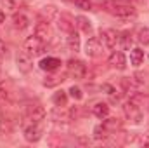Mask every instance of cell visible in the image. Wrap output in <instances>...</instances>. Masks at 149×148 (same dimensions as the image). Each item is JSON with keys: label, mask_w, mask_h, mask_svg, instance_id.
<instances>
[{"label": "cell", "mask_w": 149, "mask_h": 148, "mask_svg": "<svg viewBox=\"0 0 149 148\" xmlns=\"http://www.w3.org/2000/svg\"><path fill=\"white\" fill-rule=\"evenodd\" d=\"M76 25H78V28L83 32V33H92V25H90V21L85 18V16H78L76 18Z\"/></svg>", "instance_id": "17"}, {"label": "cell", "mask_w": 149, "mask_h": 148, "mask_svg": "<svg viewBox=\"0 0 149 148\" xmlns=\"http://www.w3.org/2000/svg\"><path fill=\"white\" fill-rule=\"evenodd\" d=\"M102 91H106V94H109L113 99H118V96H116V89H114L113 85H109V84H104V85H102Z\"/></svg>", "instance_id": "26"}, {"label": "cell", "mask_w": 149, "mask_h": 148, "mask_svg": "<svg viewBox=\"0 0 149 148\" xmlns=\"http://www.w3.org/2000/svg\"><path fill=\"white\" fill-rule=\"evenodd\" d=\"M125 113H127V117L130 118V120H134L135 124H139L141 122V118H142V113H141V106H139V103H135L132 98H130V101L125 105Z\"/></svg>", "instance_id": "5"}, {"label": "cell", "mask_w": 149, "mask_h": 148, "mask_svg": "<svg viewBox=\"0 0 149 148\" xmlns=\"http://www.w3.org/2000/svg\"><path fill=\"white\" fill-rule=\"evenodd\" d=\"M85 72H87V68H85V65L80 59H70L68 61V73L73 78H83Z\"/></svg>", "instance_id": "6"}, {"label": "cell", "mask_w": 149, "mask_h": 148, "mask_svg": "<svg viewBox=\"0 0 149 148\" xmlns=\"http://www.w3.org/2000/svg\"><path fill=\"white\" fill-rule=\"evenodd\" d=\"M52 101H54V105H56V106L63 108V106H66V101H68V94H66L64 91H57V92L54 94Z\"/></svg>", "instance_id": "19"}, {"label": "cell", "mask_w": 149, "mask_h": 148, "mask_svg": "<svg viewBox=\"0 0 149 148\" xmlns=\"http://www.w3.org/2000/svg\"><path fill=\"white\" fill-rule=\"evenodd\" d=\"M101 37H102V42H104V45L108 49H114L118 45V42H120V35L114 30H104L101 33Z\"/></svg>", "instance_id": "8"}, {"label": "cell", "mask_w": 149, "mask_h": 148, "mask_svg": "<svg viewBox=\"0 0 149 148\" xmlns=\"http://www.w3.org/2000/svg\"><path fill=\"white\" fill-rule=\"evenodd\" d=\"M70 96L73 98V99H76V101H80L81 98H83V92H81V89L80 87H76V85H73V87H70Z\"/></svg>", "instance_id": "22"}, {"label": "cell", "mask_w": 149, "mask_h": 148, "mask_svg": "<svg viewBox=\"0 0 149 148\" xmlns=\"http://www.w3.org/2000/svg\"><path fill=\"white\" fill-rule=\"evenodd\" d=\"M12 127H14V120L10 118V115L2 113L0 115V132L9 134V132H12Z\"/></svg>", "instance_id": "13"}, {"label": "cell", "mask_w": 149, "mask_h": 148, "mask_svg": "<svg viewBox=\"0 0 149 148\" xmlns=\"http://www.w3.org/2000/svg\"><path fill=\"white\" fill-rule=\"evenodd\" d=\"M108 132H109V131H108L104 125H97V127L94 129V138H95V140H106V138H108Z\"/></svg>", "instance_id": "20"}, {"label": "cell", "mask_w": 149, "mask_h": 148, "mask_svg": "<svg viewBox=\"0 0 149 148\" xmlns=\"http://www.w3.org/2000/svg\"><path fill=\"white\" fill-rule=\"evenodd\" d=\"M16 65H17V70L21 73H30L31 68H33V61H31V56L28 52H19L16 56Z\"/></svg>", "instance_id": "2"}, {"label": "cell", "mask_w": 149, "mask_h": 148, "mask_svg": "<svg viewBox=\"0 0 149 148\" xmlns=\"http://www.w3.org/2000/svg\"><path fill=\"white\" fill-rule=\"evenodd\" d=\"M50 26H49V23H45V21H42V23H37V26H35V37H38L42 42H47L49 38H50Z\"/></svg>", "instance_id": "12"}, {"label": "cell", "mask_w": 149, "mask_h": 148, "mask_svg": "<svg viewBox=\"0 0 149 148\" xmlns=\"http://www.w3.org/2000/svg\"><path fill=\"white\" fill-rule=\"evenodd\" d=\"M26 117H28V120H31V124H38L40 120H43L45 110L40 105H31L26 108Z\"/></svg>", "instance_id": "7"}, {"label": "cell", "mask_w": 149, "mask_h": 148, "mask_svg": "<svg viewBox=\"0 0 149 148\" xmlns=\"http://www.w3.org/2000/svg\"><path fill=\"white\" fill-rule=\"evenodd\" d=\"M59 28L70 33V32H73V23H70V21H66V19H61V21H59Z\"/></svg>", "instance_id": "25"}, {"label": "cell", "mask_w": 149, "mask_h": 148, "mask_svg": "<svg viewBox=\"0 0 149 148\" xmlns=\"http://www.w3.org/2000/svg\"><path fill=\"white\" fill-rule=\"evenodd\" d=\"M85 52L88 58H97L102 54V45H101V40L95 37H90L85 44Z\"/></svg>", "instance_id": "4"}, {"label": "cell", "mask_w": 149, "mask_h": 148, "mask_svg": "<svg viewBox=\"0 0 149 148\" xmlns=\"http://www.w3.org/2000/svg\"><path fill=\"white\" fill-rule=\"evenodd\" d=\"M102 125L111 132V131H116V129L120 127V120H118V118H108V117H106V120H104Z\"/></svg>", "instance_id": "21"}, {"label": "cell", "mask_w": 149, "mask_h": 148, "mask_svg": "<svg viewBox=\"0 0 149 148\" xmlns=\"http://www.w3.org/2000/svg\"><path fill=\"white\" fill-rule=\"evenodd\" d=\"M42 138V129L38 127V124H31L24 129V140L28 143H35Z\"/></svg>", "instance_id": "9"}, {"label": "cell", "mask_w": 149, "mask_h": 148, "mask_svg": "<svg viewBox=\"0 0 149 148\" xmlns=\"http://www.w3.org/2000/svg\"><path fill=\"white\" fill-rule=\"evenodd\" d=\"M68 47H70L73 52L80 51V37H78L76 32H70V35H68Z\"/></svg>", "instance_id": "18"}, {"label": "cell", "mask_w": 149, "mask_h": 148, "mask_svg": "<svg viewBox=\"0 0 149 148\" xmlns=\"http://www.w3.org/2000/svg\"><path fill=\"white\" fill-rule=\"evenodd\" d=\"M118 44H121L123 49H128V47L132 45V37H130L128 33H123V35L120 37V42H118Z\"/></svg>", "instance_id": "23"}, {"label": "cell", "mask_w": 149, "mask_h": 148, "mask_svg": "<svg viewBox=\"0 0 149 148\" xmlns=\"http://www.w3.org/2000/svg\"><path fill=\"white\" fill-rule=\"evenodd\" d=\"M92 113L97 117V118H106L109 115V106L108 103H95L92 106Z\"/></svg>", "instance_id": "14"}, {"label": "cell", "mask_w": 149, "mask_h": 148, "mask_svg": "<svg viewBox=\"0 0 149 148\" xmlns=\"http://www.w3.org/2000/svg\"><path fill=\"white\" fill-rule=\"evenodd\" d=\"M74 5H76L78 9L88 11V9H90V0H74Z\"/></svg>", "instance_id": "27"}, {"label": "cell", "mask_w": 149, "mask_h": 148, "mask_svg": "<svg viewBox=\"0 0 149 148\" xmlns=\"http://www.w3.org/2000/svg\"><path fill=\"white\" fill-rule=\"evenodd\" d=\"M0 63H2V54H0Z\"/></svg>", "instance_id": "31"}, {"label": "cell", "mask_w": 149, "mask_h": 148, "mask_svg": "<svg viewBox=\"0 0 149 148\" xmlns=\"http://www.w3.org/2000/svg\"><path fill=\"white\" fill-rule=\"evenodd\" d=\"M3 18H5V16H3V12H2V9H0V23L3 21Z\"/></svg>", "instance_id": "30"}, {"label": "cell", "mask_w": 149, "mask_h": 148, "mask_svg": "<svg viewBox=\"0 0 149 148\" xmlns=\"http://www.w3.org/2000/svg\"><path fill=\"white\" fill-rule=\"evenodd\" d=\"M59 66H61V59L52 58V56H47V58H43V59L40 61V68H42L43 72H54V70H57Z\"/></svg>", "instance_id": "11"}, {"label": "cell", "mask_w": 149, "mask_h": 148, "mask_svg": "<svg viewBox=\"0 0 149 148\" xmlns=\"http://www.w3.org/2000/svg\"><path fill=\"white\" fill-rule=\"evenodd\" d=\"M12 23H14V26H16L17 30H24V28L30 26V19H28L23 12L14 14V16H12Z\"/></svg>", "instance_id": "15"}, {"label": "cell", "mask_w": 149, "mask_h": 148, "mask_svg": "<svg viewBox=\"0 0 149 148\" xmlns=\"http://www.w3.org/2000/svg\"><path fill=\"white\" fill-rule=\"evenodd\" d=\"M109 65L113 68H118V70H125L127 68V59H125V54L121 51H114L111 56H109Z\"/></svg>", "instance_id": "10"}, {"label": "cell", "mask_w": 149, "mask_h": 148, "mask_svg": "<svg viewBox=\"0 0 149 148\" xmlns=\"http://www.w3.org/2000/svg\"><path fill=\"white\" fill-rule=\"evenodd\" d=\"M142 61H144V51L139 49V47L132 49V51H130V63H132L134 66H141Z\"/></svg>", "instance_id": "16"}, {"label": "cell", "mask_w": 149, "mask_h": 148, "mask_svg": "<svg viewBox=\"0 0 149 148\" xmlns=\"http://www.w3.org/2000/svg\"><path fill=\"white\" fill-rule=\"evenodd\" d=\"M43 45L45 42H42L38 37H28L24 40V51L30 54V56H38L43 52Z\"/></svg>", "instance_id": "1"}, {"label": "cell", "mask_w": 149, "mask_h": 148, "mask_svg": "<svg viewBox=\"0 0 149 148\" xmlns=\"http://www.w3.org/2000/svg\"><path fill=\"white\" fill-rule=\"evenodd\" d=\"M109 11H111L114 16H118V18H134L135 16V9L132 5H127V4L109 5Z\"/></svg>", "instance_id": "3"}, {"label": "cell", "mask_w": 149, "mask_h": 148, "mask_svg": "<svg viewBox=\"0 0 149 148\" xmlns=\"http://www.w3.org/2000/svg\"><path fill=\"white\" fill-rule=\"evenodd\" d=\"M2 4L5 5V9H16V0H2Z\"/></svg>", "instance_id": "28"}, {"label": "cell", "mask_w": 149, "mask_h": 148, "mask_svg": "<svg viewBox=\"0 0 149 148\" xmlns=\"http://www.w3.org/2000/svg\"><path fill=\"white\" fill-rule=\"evenodd\" d=\"M5 52V45H3V42L0 40V54H3Z\"/></svg>", "instance_id": "29"}, {"label": "cell", "mask_w": 149, "mask_h": 148, "mask_svg": "<svg viewBox=\"0 0 149 148\" xmlns=\"http://www.w3.org/2000/svg\"><path fill=\"white\" fill-rule=\"evenodd\" d=\"M139 42L144 44V45L149 44V28H142V30L139 32Z\"/></svg>", "instance_id": "24"}]
</instances>
